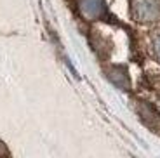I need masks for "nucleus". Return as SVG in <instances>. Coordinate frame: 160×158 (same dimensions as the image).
<instances>
[{"mask_svg":"<svg viewBox=\"0 0 160 158\" xmlns=\"http://www.w3.org/2000/svg\"><path fill=\"white\" fill-rule=\"evenodd\" d=\"M131 14L141 24L160 19V0H131Z\"/></svg>","mask_w":160,"mask_h":158,"instance_id":"1","label":"nucleus"},{"mask_svg":"<svg viewBox=\"0 0 160 158\" xmlns=\"http://www.w3.org/2000/svg\"><path fill=\"white\" fill-rule=\"evenodd\" d=\"M136 111L139 115L141 122L146 127H150L153 132H160V113L146 101H136Z\"/></svg>","mask_w":160,"mask_h":158,"instance_id":"2","label":"nucleus"},{"mask_svg":"<svg viewBox=\"0 0 160 158\" xmlns=\"http://www.w3.org/2000/svg\"><path fill=\"white\" fill-rule=\"evenodd\" d=\"M78 9L82 16L89 21L99 19L106 12V2L104 0H78Z\"/></svg>","mask_w":160,"mask_h":158,"instance_id":"3","label":"nucleus"},{"mask_svg":"<svg viewBox=\"0 0 160 158\" xmlns=\"http://www.w3.org/2000/svg\"><path fill=\"white\" fill-rule=\"evenodd\" d=\"M106 77H108V80L115 87L122 89V91H129L131 89V78L127 75V68L120 66V64H112L106 70Z\"/></svg>","mask_w":160,"mask_h":158,"instance_id":"4","label":"nucleus"},{"mask_svg":"<svg viewBox=\"0 0 160 158\" xmlns=\"http://www.w3.org/2000/svg\"><path fill=\"white\" fill-rule=\"evenodd\" d=\"M150 52H152L153 59L160 63V30H157L150 38Z\"/></svg>","mask_w":160,"mask_h":158,"instance_id":"5","label":"nucleus"},{"mask_svg":"<svg viewBox=\"0 0 160 158\" xmlns=\"http://www.w3.org/2000/svg\"><path fill=\"white\" fill-rule=\"evenodd\" d=\"M2 155H5V156H7L9 155V151H7V148H5V144L2 141H0V156H2Z\"/></svg>","mask_w":160,"mask_h":158,"instance_id":"6","label":"nucleus"}]
</instances>
